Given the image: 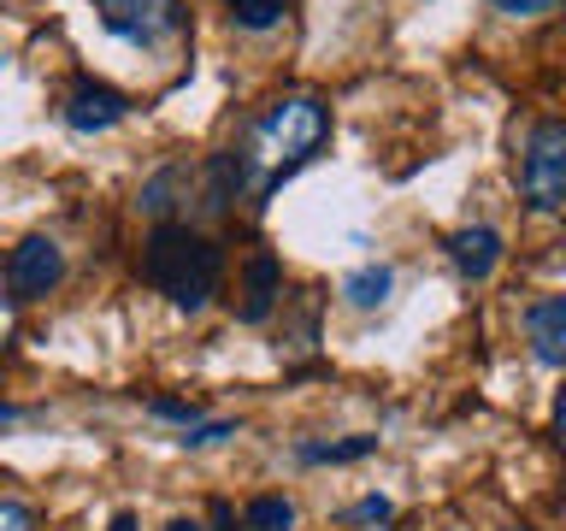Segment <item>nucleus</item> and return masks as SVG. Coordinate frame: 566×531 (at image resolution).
<instances>
[{"mask_svg": "<svg viewBox=\"0 0 566 531\" xmlns=\"http://www.w3.org/2000/svg\"><path fill=\"white\" fill-rule=\"evenodd\" d=\"M331 136V113L318 95H283L260 113L254 136H248L242 154V171H248V195H272L295 166H307L318 154V142Z\"/></svg>", "mask_w": 566, "mask_h": 531, "instance_id": "nucleus-1", "label": "nucleus"}, {"mask_svg": "<svg viewBox=\"0 0 566 531\" xmlns=\"http://www.w3.org/2000/svg\"><path fill=\"white\" fill-rule=\"evenodd\" d=\"M142 278H148L171 308L201 313L207 301L219 295L224 248L212 237H201V230H189V225H154V237L142 242Z\"/></svg>", "mask_w": 566, "mask_h": 531, "instance_id": "nucleus-2", "label": "nucleus"}, {"mask_svg": "<svg viewBox=\"0 0 566 531\" xmlns=\"http://www.w3.org/2000/svg\"><path fill=\"white\" fill-rule=\"evenodd\" d=\"M520 189L531 212H560L566 207V124L543 118L525 136V159H520Z\"/></svg>", "mask_w": 566, "mask_h": 531, "instance_id": "nucleus-3", "label": "nucleus"}, {"mask_svg": "<svg viewBox=\"0 0 566 531\" xmlns=\"http://www.w3.org/2000/svg\"><path fill=\"white\" fill-rule=\"evenodd\" d=\"M101 12V30L118 35V42H136V48H154L166 42V35L177 30V0H95Z\"/></svg>", "mask_w": 566, "mask_h": 531, "instance_id": "nucleus-4", "label": "nucleus"}, {"mask_svg": "<svg viewBox=\"0 0 566 531\" xmlns=\"http://www.w3.org/2000/svg\"><path fill=\"white\" fill-rule=\"evenodd\" d=\"M60 278H65V254H60V242H53V237H24V242L12 248L7 290L18 301H35V295L60 290Z\"/></svg>", "mask_w": 566, "mask_h": 531, "instance_id": "nucleus-5", "label": "nucleus"}, {"mask_svg": "<svg viewBox=\"0 0 566 531\" xmlns=\"http://www.w3.org/2000/svg\"><path fill=\"white\" fill-rule=\"evenodd\" d=\"M124 113H130V101H124L113 83H101V77H77V83L65 88V106H60V118H65L77 136L113 131Z\"/></svg>", "mask_w": 566, "mask_h": 531, "instance_id": "nucleus-6", "label": "nucleus"}, {"mask_svg": "<svg viewBox=\"0 0 566 531\" xmlns=\"http://www.w3.org/2000/svg\"><path fill=\"white\" fill-rule=\"evenodd\" d=\"M525 343L543 366L566 372V295H543L525 308Z\"/></svg>", "mask_w": 566, "mask_h": 531, "instance_id": "nucleus-7", "label": "nucleus"}, {"mask_svg": "<svg viewBox=\"0 0 566 531\" xmlns=\"http://www.w3.org/2000/svg\"><path fill=\"white\" fill-rule=\"evenodd\" d=\"M277 295H283V266L272 254H254L242 266V301H237V319L242 325H265L277 308Z\"/></svg>", "mask_w": 566, "mask_h": 531, "instance_id": "nucleus-8", "label": "nucleus"}, {"mask_svg": "<svg viewBox=\"0 0 566 531\" xmlns=\"http://www.w3.org/2000/svg\"><path fill=\"white\" fill-rule=\"evenodd\" d=\"M449 260H454V272L467 283H484L495 266H502V230H490V225L454 230V237H449Z\"/></svg>", "mask_w": 566, "mask_h": 531, "instance_id": "nucleus-9", "label": "nucleus"}, {"mask_svg": "<svg viewBox=\"0 0 566 531\" xmlns=\"http://www.w3.org/2000/svg\"><path fill=\"white\" fill-rule=\"evenodd\" d=\"M389 290H396V272H389V266H360V272L343 278V301H348V308H360V313L384 308Z\"/></svg>", "mask_w": 566, "mask_h": 531, "instance_id": "nucleus-10", "label": "nucleus"}, {"mask_svg": "<svg viewBox=\"0 0 566 531\" xmlns=\"http://www.w3.org/2000/svg\"><path fill=\"white\" fill-rule=\"evenodd\" d=\"M371 449H378V437H348V442H301V460H307V467H343V460H366Z\"/></svg>", "mask_w": 566, "mask_h": 531, "instance_id": "nucleus-11", "label": "nucleus"}, {"mask_svg": "<svg viewBox=\"0 0 566 531\" xmlns=\"http://www.w3.org/2000/svg\"><path fill=\"white\" fill-rule=\"evenodd\" d=\"M283 7H290V0H224V12L237 30H272V24H283Z\"/></svg>", "mask_w": 566, "mask_h": 531, "instance_id": "nucleus-12", "label": "nucleus"}, {"mask_svg": "<svg viewBox=\"0 0 566 531\" xmlns=\"http://www.w3.org/2000/svg\"><path fill=\"white\" fill-rule=\"evenodd\" d=\"M248 531H290L295 525V502H283V496H260V502H248Z\"/></svg>", "mask_w": 566, "mask_h": 531, "instance_id": "nucleus-13", "label": "nucleus"}, {"mask_svg": "<svg viewBox=\"0 0 566 531\" xmlns=\"http://www.w3.org/2000/svg\"><path fill=\"white\" fill-rule=\"evenodd\" d=\"M177 184H189V166H166V171H154L148 184H142V212H171V189Z\"/></svg>", "mask_w": 566, "mask_h": 531, "instance_id": "nucleus-14", "label": "nucleus"}, {"mask_svg": "<svg viewBox=\"0 0 566 531\" xmlns=\"http://www.w3.org/2000/svg\"><path fill=\"white\" fill-rule=\"evenodd\" d=\"M148 414H154V419L184 425V431H189V425H201V407H195V402H171V396H154V402H148Z\"/></svg>", "mask_w": 566, "mask_h": 531, "instance_id": "nucleus-15", "label": "nucleus"}, {"mask_svg": "<svg viewBox=\"0 0 566 531\" xmlns=\"http://www.w3.org/2000/svg\"><path fill=\"white\" fill-rule=\"evenodd\" d=\"M495 12H507V18H543V12H555L560 0H490Z\"/></svg>", "mask_w": 566, "mask_h": 531, "instance_id": "nucleus-16", "label": "nucleus"}, {"mask_svg": "<svg viewBox=\"0 0 566 531\" xmlns=\"http://www.w3.org/2000/svg\"><path fill=\"white\" fill-rule=\"evenodd\" d=\"M0 531H35V513L7 496V502H0Z\"/></svg>", "mask_w": 566, "mask_h": 531, "instance_id": "nucleus-17", "label": "nucleus"}, {"mask_svg": "<svg viewBox=\"0 0 566 531\" xmlns=\"http://www.w3.org/2000/svg\"><path fill=\"white\" fill-rule=\"evenodd\" d=\"M389 513H396V502H389V496H366V502L354 508V520H360V525H384Z\"/></svg>", "mask_w": 566, "mask_h": 531, "instance_id": "nucleus-18", "label": "nucleus"}, {"mask_svg": "<svg viewBox=\"0 0 566 531\" xmlns=\"http://www.w3.org/2000/svg\"><path fill=\"white\" fill-rule=\"evenodd\" d=\"M18 331V295L0 290V348H7V336Z\"/></svg>", "mask_w": 566, "mask_h": 531, "instance_id": "nucleus-19", "label": "nucleus"}, {"mask_svg": "<svg viewBox=\"0 0 566 531\" xmlns=\"http://www.w3.org/2000/svg\"><path fill=\"white\" fill-rule=\"evenodd\" d=\"M555 442L566 449V389H560V402H555Z\"/></svg>", "mask_w": 566, "mask_h": 531, "instance_id": "nucleus-20", "label": "nucleus"}, {"mask_svg": "<svg viewBox=\"0 0 566 531\" xmlns=\"http://www.w3.org/2000/svg\"><path fill=\"white\" fill-rule=\"evenodd\" d=\"M212 520H219V531H248V525H237V513H230L224 502H219V508H212Z\"/></svg>", "mask_w": 566, "mask_h": 531, "instance_id": "nucleus-21", "label": "nucleus"}, {"mask_svg": "<svg viewBox=\"0 0 566 531\" xmlns=\"http://www.w3.org/2000/svg\"><path fill=\"white\" fill-rule=\"evenodd\" d=\"M106 531H136V520H130V513H118V520L106 525Z\"/></svg>", "mask_w": 566, "mask_h": 531, "instance_id": "nucleus-22", "label": "nucleus"}, {"mask_svg": "<svg viewBox=\"0 0 566 531\" xmlns=\"http://www.w3.org/2000/svg\"><path fill=\"white\" fill-rule=\"evenodd\" d=\"M166 531H201V525H195V520H171Z\"/></svg>", "mask_w": 566, "mask_h": 531, "instance_id": "nucleus-23", "label": "nucleus"}, {"mask_svg": "<svg viewBox=\"0 0 566 531\" xmlns=\"http://www.w3.org/2000/svg\"><path fill=\"white\" fill-rule=\"evenodd\" d=\"M507 531H525V525H507Z\"/></svg>", "mask_w": 566, "mask_h": 531, "instance_id": "nucleus-24", "label": "nucleus"}]
</instances>
